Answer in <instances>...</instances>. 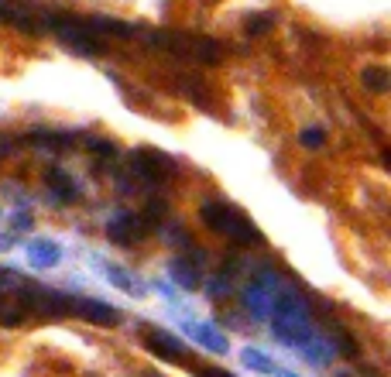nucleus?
<instances>
[{
    "label": "nucleus",
    "instance_id": "nucleus-5",
    "mask_svg": "<svg viewBox=\"0 0 391 377\" xmlns=\"http://www.w3.org/2000/svg\"><path fill=\"white\" fill-rule=\"evenodd\" d=\"M90 24V31L93 35H110V38H131L134 31H131V24H124V21H114V18H93L86 21Z\"/></svg>",
    "mask_w": 391,
    "mask_h": 377
},
{
    "label": "nucleus",
    "instance_id": "nucleus-4",
    "mask_svg": "<svg viewBox=\"0 0 391 377\" xmlns=\"http://www.w3.org/2000/svg\"><path fill=\"white\" fill-rule=\"evenodd\" d=\"M69 312L82 316L86 322H97V326H117V322H120V312H117V309L103 305V302H97V298H82V302H73V305H69Z\"/></svg>",
    "mask_w": 391,
    "mask_h": 377
},
{
    "label": "nucleus",
    "instance_id": "nucleus-8",
    "mask_svg": "<svg viewBox=\"0 0 391 377\" xmlns=\"http://www.w3.org/2000/svg\"><path fill=\"white\" fill-rule=\"evenodd\" d=\"M360 82H364L371 93H385V89H388V82H391V76H388V69H381V65H368V69L360 72Z\"/></svg>",
    "mask_w": 391,
    "mask_h": 377
},
{
    "label": "nucleus",
    "instance_id": "nucleus-19",
    "mask_svg": "<svg viewBox=\"0 0 391 377\" xmlns=\"http://www.w3.org/2000/svg\"><path fill=\"white\" fill-rule=\"evenodd\" d=\"M364 377H374V374H364Z\"/></svg>",
    "mask_w": 391,
    "mask_h": 377
},
{
    "label": "nucleus",
    "instance_id": "nucleus-2",
    "mask_svg": "<svg viewBox=\"0 0 391 377\" xmlns=\"http://www.w3.org/2000/svg\"><path fill=\"white\" fill-rule=\"evenodd\" d=\"M151 230H155V226H151V219H144V217H117V219H110L107 237L114 240V244L131 247L134 240H141L144 234H151Z\"/></svg>",
    "mask_w": 391,
    "mask_h": 377
},
{
    "label": "nucleus",
    "instance_id": "nucleus-12",
    "mask_svg": "<svg viewBox=\"0 0 391 377\" xmlns=\"http://www.w3.org/2000/svg\"><path fill=\"white\" fill-rule=\"evenodd\" d=\"M21 322H24L21 309H0V326H21Z\"/></svg>",
    "mask_w": 391,
    "mask_h": 377
},
{
    "label": "nucleus",
    "instance_id": "nucleus-7",
    "mask_svg": "<svg viewBox=\"0 0 391 377\" xmlns=\"http://www.w3.org/2000/svg\"><path fill=\"white\" fill-rule=\"evenodd\" d=\"M45 182H48V189H52L59 199H65V202L76 199V185H73V179H69L65 172H59V168H52V172L45 175Z\"/></svg>",
    "mask_w": 391,
    "mask_h": 377
},
{
    "label": "nucleus",
    "instance_id": "nucleus-6",
    "mask_svg": "<svg viewBox=\"0 0 391 377\" xmlns=\"http://www.w3.org/2000/svg\"><path fill=\"white\" fill-rule=\"evenodd\" d=\"M148 346L155 350V354H161V357H186V350H182V343H178L176 337H165V333H148Z\"/></svg>",
    "mask_w": 391,
    "mask_h": 377
},
{
    "label": "nucleus",
    "instance_id": "nucleus-9",
    "mask_svg": "<svg viewBox=\"0 0 391 377\" xmlns=\"http://www.w3.org/2000/svg\"><path fill=\"white\" fill-rule=\"evenodd\" d=\"M268 28H274V14H255V18H247V35H264Z\"/></svg>",
    "mask_w": 391,
    "mask_h": 377
},
{
    "label": "nucleus",
    "instance_id": "nucleus-18",
    "mask_svg": "<svg viewBox=\"0 0 391 377\" xmlns=\"http://www.w3.org/2000/svg\"><path fill=\"white\" fill-rule=\"evenodd\" d=\"M336 377H347V374H336Z\"/></svg>",
    "mask_w": 391,
    "mask_h": 377
},
{
    "label": "nucleus",
    "instance_id": "nucleus-14",
    "mask_svg": "<svg viewBox=\"0 0 391 377\" xmlns=\"http://www.w3.org/2000/svg\"><path fill=\"white\" fill-rule=\"evenodd\" d=\"M302 144H309V148H319V144H323V134H319V131H306V134H302Z\"/></svg>",
    "mask_w": 391,
    "mask_h": 377
},
{
    "label": "nucleus",
    "instance_id": "nucleus-10",
    "mask_svg": "<svg viewBox=\"0 0 391 377\" xmlns=\"http://www.w3.org/2000/svg\"><path fill=\"white\" fill-rule=\"evenodd\" d=\"M90 144V151H97L100 158H114L117 155V144H110V141H103V138H93V141H86Z\"/></svg>",
    "mask_w": 391,
    "mask_h": 377
},
{
    "label": "nucleus",
    "instance_id": "nucleus-11",
    "mask_svg": "<svg viewBox=\"0 0 391 377\" xmlns=\"http://www.w3.org/2000/svg\"><path fill=\"white\" fill-rule=\"evenodd\" d=\"M244 360H247L251 367H257V371H264V374L272 371V364H268V357H264V354H257V350H244Z\"/></svg>",
    "mask_w": 391,
    "mask_h": 377
},
{
    "label": "nucleus",
    "instance_id": "nucleus-17",
    "mask_svg": "<svg viewBox=\"0 0 391 377\" xmlns=\"http://www.w3.org/2000/svg\"><path fill=\"white\" fill-rule=\"evenodd\" d=\"M282 377H292V374H282Z\"/></svg>",
    "mask_w": 391,
    "mask_h": 377
},
{
    "label": "nucleus",
    "instance_id": "nucleus-15",
    "mask_svg": "<svg viewBox=\"0 0 391 377\" xmlns=\"http://www.w3.org/2000/svg\"><path fill=\"white\" fill-rule=\"evenodd\" d=\"M196 377H234V374H227V371H216V367H199V371H196Z\"/></svg>",
    "mask_w": 391,
    "mask_h": 377
},
{
    "label": "nucleus",
    "instance_id": "nucleus-1",
    "mask_svg": "<svg viewBox=\"0 0 391 377\" xmlns=\"http://www.w3.org/2000/svg\"><path fill=\"white\" fill-rule=\"evenodd\" d=\"M131 172L141 175L144 182H151V185H161V182L168 179V175H176V161L168 158V155H158V151H131Z\"/></svg>",
    "mask_w": 391,
    "mask_h": 377
},
{
    "label": "nucleus",
    "instance_id": "nucleus-3",
    "mask_svg": "<svg viewBox=\"0 0 391 377\" xmlns=\"http://www.w3.org/2000/svg\"><path fill=\"white\" fill-rule=\"evenodd\" d=\"M178 55H186V59H196V62H206V65H216V62L223 59V48H220L213 38H196V35H182V41H178Z\"/></svg>",
    "mask_w": 391,
    "mask_h": 377
},
{
    "label": "nucleus",
    "instance_id": "nucleus-13",
    "mask_svg": "<svg viewBox=\"0 0 391 377\" xmlns=\"http://www.w3.org/2000/svg\"><path fill=\"white\" fill-rule=\"evenodd\" d=\"M155 217H165V202L161 199H151L148 209H144V219H155Z\"/></svg>",
    "mask_w": 391,
    "mask_h": 377
},
{
    "label": "nucleus",
    "instance_id": "nucleus-16",
    "mask_svg": "<svg viewBox=\"0 0 391 377\" xmlns=\"http://www.w3.org/2000/svg\"><path fill=\"white\" fill-rule=\"evenodd\" d=\"M141 377H161V374H158V371H144V374H141Z\"/></svg>",
    "mask_w": 391,
    "mask_h": 377
}]
</instances>
